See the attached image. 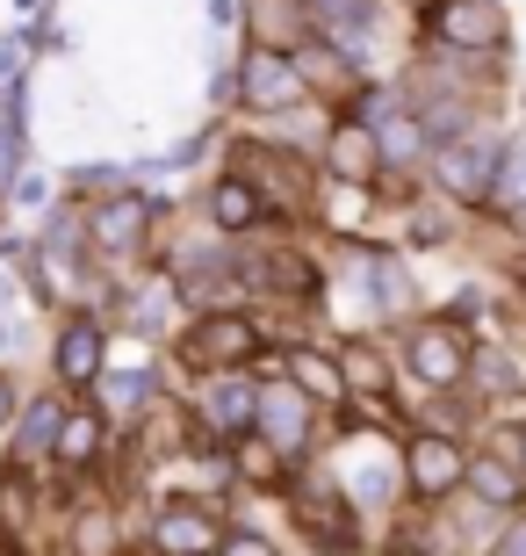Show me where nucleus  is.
<instances>
[{"instance_id":"nucleus-1","label":"nucleus","mask_w":526,"mask_h":556,"mask_svg":"<svg viewBox=\"0 0 526 556\" xmlns=\"http://www.w3.org/2000/svg\"><path fill=\"white\" fill-rule=\"evenodd\" d=\"M405 362L433 383V391H454L469 376V340H462V326H419L405 340Z\"/></svg>"},{"instance_id":"nucleus-2","label":"nucleus","mask_w":526,"mask_h":556,"mask_svg":"<svg viewBox=\"0 0 526 556\" xmlns=\"http://www.w3.org/2000/svg\"><path fill=\"white\" fill-rule=\"evenodd\" d=\"M498 166H505V152L490 138H462L440 152V188L447 195H462V203H476V195H490L498 188Z\"/></svg>"},{"instance_id":"nucleus-3","label":"nucleus","mask_w":526,"mask_h":556,"mask_svg":"<svg viewBox=\"0 0 526 556\" xmlns=\"http://www.w3.org/2000/svg\"><path fill=\"white\" fill-rule=\"evenodd\" d=\"M405 477H411L419 498H440V492H454V484H469V455L454 448L447 433H419L411 455H405Z\"/></svg>"},{"instance_id":"nucleus-4","label":"nucleus","mask_w":526,"mask_h":556,"mask_svg":"<svg viewBox=\"0 0 526 556\" xmlns=\"http://www.w3.org/2000/svg\"><path fill=\"white\" fill-rule=\"evenodd\" d=\"M310 405H318V397L296 391V383H274V391H260V433L288 455V463L310 448Z\"/></svg>"},{"instance_id":"nucleus-5","label":"nucleus","mask_w":526,"mask_h":556,"mask_svg":"<svg viewBox=\"0 0 526 556\" xmlns=\"http://www.w3.org/2000/svg\"><path fill=\"white\" fill-rule=\"evenodd\" d=\"M152 542H159V556H217V549H223L209 506H188V498L159 506V520H152Z\"/></svg>"},{"instance_id":"nucleus-6","label":"nucleus","mask_w":526,"mask_h":556,"mask_svg":"<svg viewBox=\"0 0 526 556\" xmlns=\"http://www.w3.org/2000/svg\"><path fill=\"white\" fill-rule=\"evenodd\" d=\"M433 29H440L454 51H498V43H505V8H498V0H447L440 15H433Z\"/></svg>"},{"instance_id":"nucleus-7","label":"nucleus","mask_w":526,"mask_h":556,"mask_svg":"<svg viewBox=\"0 0 526 556\" xmlns=\"http://www.w3.org/2000/svg\"><path fill=\"white\" fill-rule=\"evenodd\" d=\"M239 102L253 116H274V109L296 102V65L282 51H245V73H239Z\"/></svg>"},{"instance_id":"nucleus-8","label":"nucleus","mask_w":526,"mask_h":556,"mask_svg":"<svg viewBox=\"0 0 526 556\" xmlns=\"http://www.w3.org/2000/svg\"><path fill=\"white\" fill-rule=\"evenodd\" d=\"M188 362H195V369H239L245 354H253V326H245V318H231V311H223V318H203V326L188 332Z\"/></svg>"},{"instance_id":"nucleus-9","label":"nucleus","mask_w":526,"mask_h":556,"mask_svg":"<svg viewBox=\"0 0 526 556\" xmlns=\"http://www.w3.org/2000/svg\"><path fill=\"white\" fill-rule=\"evenodd\" d=\"M102 354H108L102 326H94V318H73V326L59 332V348H51V369H59L65 391H80V383H94V376H102Z\"/></svg>"},{"instance_id":"nucleus-10","label":"nucleus","mask_w":526,"mask_h":556,"mask_svg":"<svg viewBox=\"0 0 526 556\" xmlns=\"http://www.w3.org/2000/svg\"><path fill=\"white\" fill-rule=\"evenodd\" d=\"M144 225H152V203H144V195H116V203L94 210V231H87V239H94L108 261H123V253L144 247Z\"/></svg>"},{"instance_id":"nucleus-11","label":"nucleus","mask_w":526,"mask_h":556,"mask_svg":"<svg viewBox=\"0 0 526 556\" xmlns=\"http://www.w3.org/2000/svg\"><path fill=\"white\" fill-rule=\"evenodd\" d=\"M324 160H332V174H339L346 188H361L368 174L383 166V130H375V124H339L332 144H324Z\"/></svg>"},{"instance_id":"nucleus-12","label":"nucleus","mask_w":526,"mask_h":556,"mask_svg":"<svg viewBox=\"0 0 526 556\" xmlns=\"http://www.w3.org/2000/svg\"><path fill=\"white\" fill-rule=\"evenodd\" d=\"M203 427H217V433L260 427V391H253V383H239V376H209V391H203Z\"/></svg>"},{"instance_id":"nucleus-13","label":"nucleus","mask_w":526,"mask_h":556,"mask_svg":"<svg viewBox=\"0 0 526 556\" xmlns=\"http://www.w3.org/2000/svg\"><path fill=\"white\" fill-rule=\"evenodd\" d=\"M310 15L332 43H346V59H368V0H310Z\"/></svg>"},{"instance_id":"nucleus-14","label":"nucleus","mask_w":526,"mask_h":556,"mask_svg":"<svg viewBox=\"0 0 526 556\" xmlns=\"http://www.w3.org/2000/svg\"><path fill=\"white\" fill-rule=\"evenodd\" d=\"M469 492L484 498L490 514L519 506V463H505V455H469Z\"/></svg>"},{"instance_id":"nucleus-15","label":"nucleus","mask_w":526,"mask_h":556,"mask_svg":"<svg viewBox=\"0 0 526 556\" xmlns=\"http://www.w3.org/2000/svg\"><path fill=\"white\" fill-rule=\"evenodd\" d=\"M288 376H296V391H310L318 405L354 397V391H346V376H339V362H324V354H310V348H288Z\"/></svg>"},{"instance_id":"nucleus-16","label":"nucleus","mask_w":526,"mask_h":556,"mask_svg":"<svg viewBox=\"0 0 526 556\" xmlns=\"http://www.w3.org/2000/svg\"><path fill=\"white\" fill-rule=\"evenodd\" d=\"M59 433H65V405L59 397H29V413H22V463H37L43 448H59Z\"/></svg>"},{"instance_id":"nucleus-17","label":"nucleus","mask_w":526,"mask_h":556,"mask_svg":"<svg viewBox=\"0 0 526 556\" xmlns=\"http://www.w3.org/2000/svg\"><path fill=\"white\" fill-rule=\"evenodd\" d=\"M339 376H346V391H354V397H383L389 391V362L375 348H361V340H346V348H339Z\"/></svg>"},{"instance_id":"nucleus-18","label":"nucleus","mask_w":526,"mask_h":556,"mask_svg":"<svg viewBox=\"0 0 526 556\" xmlns=\"http://www.w3.org/2000/svg\"><path fill=\"white\" fill-rule=\"evenodd\" d=\"M209 217H217V231H253L260 225V195L245 181H217L209 188Z\"/></svg>"},{"instance_id":"nucleus-19","label":"nucleus","mask_w":526,"mask_h":556,"mask_svg":"<svg viewBox=\"0 0 526 556\" xmlns=\"http://www.w3.org/2000/svg\"><path fill=\"white\" fill-rule=\"evenodd\" d=\"M144 397H152V369L102 376V413H108V419H130V413H144Z\"/></svg>"},{"instance_id":"nucleus-20","label":"nucleus","mask_w":526,"mask_h":556,"mask_svg":"<svg viewBox=\"0 0 526 556\" xmlns=\"http://www.w3.org/2000/svg\"><path fill=\"white\" fill-rule=\"evenodd\" d=\"M73 556H116V514L108 506H80L73 514Z\"/></svg>"},{"instance_id":"nucleus-21","label":"nucleus","mask_w":526,"mask_h":556,"mask_svg":"<svg viewBox=\"0 0 526 556\" xmlns=\"http://www.w3.org/2000/svg\"><path fill=\"white\" fill-rule=\"evenodd\" d=\"M94 448H102V419H94V413L65 419V433H59V463H73V470H87V463H94Z\"/></svg>"},{"instance_id":"nucleus-22","label":"nucleus","mask_w":526,"mask_h":556,"mask_svg":"<svg viewBox=\"0 0 526 556\" xmlns=\"http://www.w3.org/2000/svg\"><path fill=\"white\" fill-rule=\"evenodd\" d=\"M368 275H375V304H383V311H405L411 304V275L397 268L389 253H375V261H368Z\"/></svg>"},{"instance_id":"nucleus-23","label":"nucleus","mask_w":526,"mask_h":556,"mask_svg":"<svg viewBox=\"0 0 526 556\" xmlns=\"http://www.w3.org/2000/svg\"><path fill=\"white\" fill-rule=\"evenodd\" d=\"M476 383H484L490 397H505V391H519V362H512L505 348H484V354H476Z\"/></svg>"},{"instance_id":"nucleus-24","label":"nucleus","mask_w":526,"mask_h":556,"mask_svg":"<svg viewBox=\"0 0 526 556\" xmlns=\"http://www.w3.org/2000/svg\"><path fill=\"white\" fill-rule=\"evenodd\" d=\"M282 463H288V455L274 448V441H245V448H239V470L260 477V484H274V477H282Z\"/></svg>"},{"instance_id":"nucleus-25","label":"nucleus","mask_w":526,"mask_h":556,"mask_svg":"<svg viewBox=\"0 0 526 556\" xmlns=\"http://www.w3.org/2000/svg\"><path fill=\"white\" fill-rule=\"evenodd\" d=\"M498 203H526V144H512L498 166Z\"/></svg>"},{"instance_id":"nucleus-26","label":"nucleus","mask_w":526,"mask_h":556,"mask_svg":"<svg viewBox=\"0 0 526 556\" xmlns=\"http://www.w3.org/2000/svg\"><path fill=\"white\" fill-rule=\"evenodd\" d=\"M375 130H383V152H397V160L419 152V124H375Z\"/></svg>"},{"instance_id":"nucleus-27","label":"nucleus","mask_w":526,"mask_h":556,"mask_svg":"<svg viewBox=\"0 0 526 556\" xmlns=\"http://www.w3.org/2000/svg\"><path fill=\"white\" fill-rule=\"evenodd\" d=\"M217 556H282V549H274L267 535H223V549H217Z\"/></svg>"},{"instance_id":"nucleus-28","label":"nucleus","mask_w":526,"mask_h":556,"mask_svg":"<svg viewBox=\"0 0 526 556\" xmlns=\"http://www.w3.org/2000/svg\"><path fill=\"white\" fill-rule=\"evenodd\" d=\"M354 217H361V188H346V195H332V225L354 231Z\"/></svg>"},{"instance_id":"nucleus-29","label":"nucleus","mask_w":526,"mask_h":556,"mask_svg":"<svg viewBox=\"0 0 526 556\" xmlns=\"http://www.w3.org/2000/svg\"><path fill=\"white\" fill-rule=\"evenodd\" d=\"M490 556H526V514H519V520H512L505 535H498V549H490Z\"/></svg>"},{"instance_id":"nucleus-30","label":"nucleus","mask_w":526,"mask_h":556,"mask_svg":"<svg viewBox=\"0 0 526 556\" xmlns=\"http://www.w3.org/2000/svg\"><path fill=\"white\" fill-rule=\"evenodd\" d=\"M389 492H397V484H389V470H368V477H361V498H368V506H383Z\"/></svg>"},{"instance_id":"nucleus-31","label":"nucleus","mask_w":526,"mask_h":556,"mask_svg":"<svg viewBox=\"0 0 526 556\" xmlns=\"http://www.w3.org/2000/svg\"><path fill=\"white\" fill-rule=\"evenodd\" d=\"M8 419H15V383L0 376V427H8Z\"/></svg>"},{"instance_id":"nucleus-32","label":"nucleus","mask_w":526,"mask_h":556,"mask_svg":"<svg viewBox=\"0 0 526 556\" xmlns=\"http://www.w3.org/2000/svg\"><path fill=\"white\" fill-rule=\"evenodd\" d=\"M512 448H519V463H526V427H512V433H505V455H512Z\"/></svg>"}]
</instances>
